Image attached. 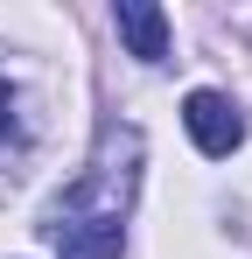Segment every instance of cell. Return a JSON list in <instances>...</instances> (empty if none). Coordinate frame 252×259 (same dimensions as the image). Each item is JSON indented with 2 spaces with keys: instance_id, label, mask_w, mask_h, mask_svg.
<instances>
[{
  "instance_id": "obj_1",
  "label": "cell",
  "mask_w": 252,
  "mask_h": 259,
  "mask_svg": "<svg viewBox=\"0 0 252 259\" xmlns=\"http://www.w3.org/2000/svg\"><path fill=\"white\" fill-rule=\"evenodd\" d=\"M133 161H140V133L133 126H105L98 161L56 196L49 210V245L56 259H119V217L133 203Z\"/></svg>"
},
{
  "instance_id": "obj_4",
  "label": "cell",
  "mask_w": 252,
  "mask_h": 259,
  "mask_svg": "<svg viewBox=\"0 0 252 259\" xmlns=\"http://www.w3.org/2000/svg\"><path fill=\"white\" fill-rule=\"evenodd\" d=\"M0 161H14V91L0 84Z\"/></svg>"
},
{
  "instance_id": "obj_3",
  "label": "cell",
  "mask_w": 252,
  "mask_h": 259,
  "mask_svg": "<svg viewBox=\"0 0 252 259\" xmlns=\"http://www.w3.org/2000/svg\"><path fill=\"white\" fill-rule=\"evenodd\" d=\"M112 28L126 35V49H133L140 63H161L168 56V14L154 0H119V7H112Z\"/></svg>"
},
{
  "instance_id": "obj_2",
  "label": "cell",
  "mask_w": 252,
  "mask_h": 259,
  "mask_svg": "<svg viewBox=\"0 0 252 259\" xmlns=\"http://www.w3.org/2000/svg\"><path fill=\"white\" fill-rule=\"evenodd\" d=\"M182 119H189V140L203 147L210 161H224V154L245 140V119H238V105H231L224 91H189V98H182Z\"/></svg>"
}]
</instances>
